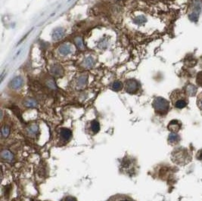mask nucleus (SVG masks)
Listing matches in <instances>:
<instances>
[{
	"mask_svg": "<svg viewBox=\"0 0 202 201\" xmlns=\"http://www.w3.org/2000/svg\"><path fill=\"white\" fill-rule=\"evenodd\" d=\"M172 160L179 166H186L191 161L192 155L189 150L186 147H177L172 152Z\"/></svg>",
	"mask_w": 202,
	"mask_h": 201,
	"instance_id": "obj_1",
	"label": "nucleus"
},
{
	"mask_svg": "<svg viewBox=\"0 0 202 201\" xmlns=\"http://www.w3.org/2000/svg\"><path fill=\"white\" fill-rule=\"evenodd\" d=\"M73 138L71 129L66 127H60L55 132L54 143L57 147H63L67 145Z\"/></svg>",
	"mask_w": 202,
	"mask_h": 201,
	"instance_id": "obj_2",
	"label": "nucleus"
},
{
	"mask_svg": "<svg viewBox=\"0 0 202 201\" xmlns=\"http://www.w3.org/2000/svg\"><path fill=\"white\" fill-rule=\"evenodd\" d=\"M170 101L173 107L176 109H183L189 104V95L186 91L176 89L170 95Z\"/></svg>",
	"mask_w": 202,
	"mask_h": 201,
	"instance_id": "obj_3",
	"label": "nucleus"
},
{
	"mask_svg": "<svg viewBox=\"0 0 202 201\" xmlns=\"http://www.w3.org/2000/svg\"><path fill=\"white\" fill-rule=\"evenodd\" d=\"M152 106L156 114L159 116H166L170 111V102L162 97H157L154 99Z\"/></svg>",
	"mask_w": 202,
	"mask_h": 201,
	"instance_id": "obj_4",
	"label": "nucleus"
},
{
	"mask_svg": "<svg viewBox=\"0 0 202 201\" xmlns=\"http://www.w3.org/2000/svg\"><path fill=\"white\" fill-rule=\"evenodd\" d=\"M100 129H101L100 123L97 120H92L90 121H88L84 126L85 133L89 136H95L97 135L99 132Z\"/></svg>",
	"mask_w": 202,
	"mask_h": 201,
	"instance_id": "obj_5",
	"label": "nucleus"
},
{
	"mask_svg": "<svg viewBox=\"0 0 202 201\" xmlns=\"http://www.w3.org/2000/svg\"><path fill=\"white\" fill-rule=\"evenodd\" d=\"M139 89V84L135 80H128L126 82V91L130 94H135Z\"/></svg>",
	"mask_w": 202,
	"mask_h": 201,
	"instance_id": "obj_6",
	"label": "nucleus"
},
{
	"mask_svg": "<svg viewBox=\"0 0 202 201\" xmlns=\"http://www.w3.org/2000/svg\"><path fill=\"white\" fill-rule=\"evenodd\" d=\"M107 201H136L130 196L123 194H117L111 196Z\"/></svg>",
	"mask_w": 202,
	"mask_h": 201,
	"instance_id": "obj_7",
	"label": "nucleus"
},
{
	"mask_svg": "<svg viewBox=\"0 0 202 201\" xmlns=\"http://www.w3.org/2000/svg\"><path fill=\"white\" fill-rule=\"evenodd\" d=\"M168 130L170 132L177 133L181 129H182V123L179 120H173L169 123L167 126Z\"/></svg>",
	"mask_w": 202,
	"mask_h": 201,
	"instance_id": "obj_8",
	"label": "nucleus"
},
{
	"mask_svg": "<svg viewBox=\"0 0 202 201\" xmlns=\"http://www.w3.org/2000/svg\"><path fill=\"white\" fill-rule=\"evenodd\" d=\"M181 141V137L179 135L174 132H170L168 136V144L171 146H176Z\"/></svg>",
	"mask_w": 202,
	"mask_h": 201,
	"instance_id": "obj_9",
	"label": "nucleus"
},
{
	"mask_svg": "<svg viewBox=\"0 0 202 201\" xmlns=\"http://www.w3.org/2000/svg\"><path fill=\"white\" fill-rule=\"evenodd\" d=\"M23 80L21 76H16L10 82V87L13 89H19L23 86Z\"/></svg>",
	"mask_w": 202,
	"mask_h": 201,
	"instance_id": "obj_10",
	"label": "nucleus"
},
{
	"mask_svg": "<svg viewBox=\"0 0 202 201\" xmlns=\"http://www.w3.org/2000/svg\"><path fill=\"white\" fill-rule=\"evenodd\" d=\"M72 51V47L70 44H63L60 46L59 52L62 55H67Z\"/></svg>",
	"mask_w": 202,
	"mask_h": 201,
	"instance_id": "obj_11",
	"label": "nucleus"
},
{
	"mask_svg": "<svg viewBox=\"0 0 202 201\" xmlns=\"http://www.w3.org/2000/svg\"><path fill=\"white\" fill-rule=\"evenodd\" d=\"M39 132V128L37 126V125L36 124H32L30 126H28L27 128V135H29L30 136L33 137V136H35Z\"/></svg>",
	"mask_w": 202,
	"mask_h": 201,
	"instance_id": "obj_12",
	"label": "nucleus"
},
{
	"mask_svg": "<svg viewBox=\"0 0 202 201\" xmlns=\"http://www.w3.org/2000/svg\"><path fill=\"white\" fill-rule=\"evenodd\" d=\"M64 34V31L62 28H57L53 31L52 39L54 40H58L63 37Z\"/></svg>",
	"mask_w": 202,
	"mask_h": 201,
	"instance_id": "obj_13",
	"label": "nucleus"
},
{
	"mask_svg": "<svg viewBox=\"0 0 202 201\" xmlns=\"http://www.w3.org/2000/svg\"><path fill=\"white\" fill-rule=\"evenodd\" d=\"M1 156H2V159H5L6 161L11 162V161H12L13 159H14L13 154H11V151H9V150H2Z\"/></svg>",
	"mask_w": 202,
	"mask_h": 201,
	"instance_id": "obj_14",
	"label": "nucleus"
},
{
	"mask_svg": "<svg viewBox=\"0 0 202 201\" xmlns=\"http://www.w3.org/2000/svg\"><path fill=\"white\" fill-rule=\"evenodd\" d=\"M186 94L189 96H194L195 94H196L197 92V88L195 87V85H192V84H189L187 85V87L186 89Z\"/></svg>",
	"mask_w": 202,
	"mask_h": 201,
	"instance_id": "obj_15",
	"label": "nucleus"
},
{
	"mask_svg": "<svg viewBox=\"0 0 202 201\" xmlns=\"http://www.w3.org/2000/svg\"><path fill=\"white\" fill-rule=\"evenodd\" d=\"M51 73L54 76H59L62 74V69L60 66L55 65L52 67L51 69Z\"/></svg>",
	"mask_w": 202,
	"mask_h": 201,
	"instance_id": "obj_16",
	"label": "nucleus"
},
{
	"mask_svg": "<svg viewBox=\"0 0 202 201\" xmlns=\"http://www.w3.org/2000/svg\"><path fill=\"white\" fill-rule=\"evenodd\" d=\"M87 82V76L85 75L79 76V79L77 80V85L79 87H83L86 84Z\"/></svg>",
	"mask_w": 202,
	"mask_h": 201,
	"instance_id": "obj_17",
	"label": "nucleus"
},
{
	"mask_svg": "<svg viewBox=\"0 0 202 201\" xmlns=\"http://www.w3.org/2000/svg\"><path fill=\"white\" fill-rule=\"evenodd\" d=\"M24 105L27 107H36L37 106V102L32 98H29L24 102Z\"/></svg>",
	"mask_w": 202,
	"mask_h": 201,
	"instance_id": "obj_18",
	"label": "nucleus"
},
{
	"mask_svg": "<svg viewBox=\"0 0 202 201\" xmlns=\"http://www.w3.org/2000/svg\"><path fill=\"white\" fill-rule=\"evenodd\" d=\"M122 88H123V84L120 81H115L112 84L111 89L114 91H116V92L120 91L122 89Z\"/></svg>",
	"mask_w": 202,
	"mask_h": 201,
	"instance_id": "obj_19",
	"label": "nucleus"
},
{
	"mask_svg": "<svg viewBox=\"0 0 202 201\" xmlns=\"http://www.w3.org/2000/svg\"><path fill=\"white\" fill-rule=\"evenodd\" d=\"M145 21H146V18H145L144 16L136 17L133 19V22L135 24H142Z\"/></svg>",
	"mask_w": 202,
	"mask_h": 201,
	"instance_id": "obj_20",
	"label": "nucleus"
},
{
	"mask_svg": "<svg viewBox=\"0 0 202 201\" xmlns=\"http://www.w3.org/2000/svg\"><path fill=\"white\" fill-rule=\"evenodd\" d=\"M10 133V129L7 126H3L2 127V136L3 138H7Z\"/></svg>",
	"mask_w": 202,
	"mask_h": 201,
	"instance_id": "obj_21",
	"label": "nucleus"
},
{
	"mask_svg": "<svg viewBox=\"0 0 202 201\" xmlns=\"http://www.w3.org/2000/svg\"><path fill=\"white\" fill-rule=\"evenodd\" d=\"M60 201H77V199L74 196L65 195L60 200Z\"/></svg>",
	"mask_w": 202,
	"mask_h": 201,
	"instance_id": "obj_22",
	"label": "nucleus"
},
{
	"mask_svg": "<svg viewBox=\"0 0 202 201\" xmlns=\"http://www.w3.org/2000/svg\"><path fill=\"white\" fill-rule=\"evenodd\" d=\"M85 64L86 67H92V66H93L95 64V60H94L92 57H88L85 61Z\"/></svg>",
	"mask_w": 202,
	"mask_h": 201,
	"instance_id": "obj_23",
	"label": "nucleus"
},
{
	"mask_svg": "<svg viewBox=\"0 0 202 201\" xmlns=\"http://www.w3.org/2000/svg\"><path fill=\"white\" fill-rule=\"evenodd\" d=\"M197 105H198V108L202 111V92L198 95V98H197Z\"/></svg>",
	"mask_w": 202,
	"mask_h": 201,
	"instance_id": "obj_24",
	"label": "nucleus"
},
{
	"mask_svg": "<svg viewBox=\"0 0 202 201\" xmlns=\"http://www.w3.org/2000/svg\"><path fill=\"white\" fill-rule=\"evenodd\" d=\"M76 44L79 49H83V42L81 37H78L76 39Z\"/></svg>",
	"mask_w": 202,
	"mask_h": 201,
	"instance_id": "obj_25",
	"label": "nucleus"
},
{
	"mask_svg": "<svg viewBox=\"0 0 202 201\" xmlns=\"http://www.w3.org/2000/svg\"><path fill=\"white\" fill-rule=\"evenodd\" d=\"M197 83L202 86V72H200L197 76Z\"/></svg>",
	"mask_w": 202,
	"mask_h": 201,
	"instance_id": "obj_26",
	"label": "nucleus"
},
{
	"mask_svg": "<svg viewBox=\"0 0 202 201\" xmlns=\"http://www.w3.org/2000/svg\"><path fill=\"white\" fill-rule=\"evenodd\" d=\"M196 158L199 160H202V149L199 150L196 154Z\"/></svg>",
	"mask_w": 202,
	"mask_h": 201,
	"instance_id": "obj_27",
	"label": "nucleus"
},
{
	"mask_svg": "<svg viewBox=\"0 0 202 201\" xmlns=\"http://www.w3.org/2000/svg\"><path fill=\"white\" fill-rule=\"evenodd\" d=\"M48 85L49 87H50L51 89H55V83H54L53 80H49V83H48Z\"/></svg>",
	"mask_w": 202,
	"mask_h": 201,
	"instance_id": "obj_28",
	"label": "nucleus"
},
{
	"mask_svg": "<svg viewBox=\"0 0 202 201\" xmlns=\"http://www.w3.org/2000/svg\"><path fill=\"white\" fill-rule=\"evenodd\" d=\"M45 201H48V200H45Z\"/></svg>",
	"mask_w": 202,
	"mask_h": 201,
	"instance_id": "obj_29",
	"label": "nucleus"
}]
</instances>
